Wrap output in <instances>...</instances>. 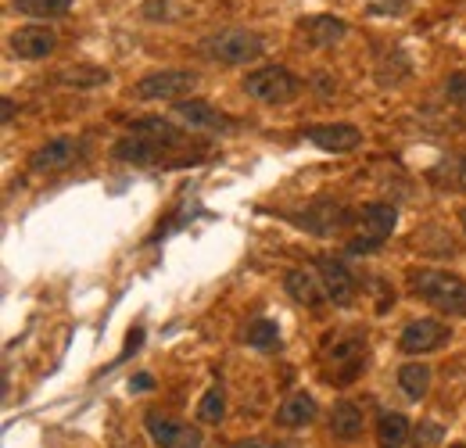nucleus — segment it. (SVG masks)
<instances>
[{"instance_id":"obj_20","label":"nucleus","mask_w":466,"mask_h":448,"mask_svg":"<svg viewBox=\"0 0 466 448\" xmlns=\"http://www.w3.org/2000/svg\"><path fill=\"white\" fill-rule=\"evenodd\" d=\"M409 438H412V431H409V420L402 412H380V420H377V445L402 448Z\"/></svg>"},{"instance_id":"obj_24","label":"nucleus","mask_w":466,"mask_h":448,"mask_svg":"<svg viewBox=\"0 0 466 448\" xmlns=\"http://www.w3.org/2000/svg\"><path fill=\"white\" fill-rule=\"evenodd\" d=\"M11 7L25 18H61L72 11V0H11Z\"/></svg>"},{"instance_id":"obj_33","label":"nucleus","mask_w":466,"mask_h":448,"mask_svg":"<svg viewBox=\"0 0 466 448\" xmlns=\"http://www.w3.org/2000/svg\"><path fill=\"white\" fill-rule=\"evenodd\" d=\"M0 105H4V108H0V115H4V126H7V122L15 118V101H11V97H4Z\"/></svg>"},{"instance_id":"obj_14","label":"nucleus","mask_w":466,"mask_h":448,"mask_svg":"<svg viewBox=\"0 0 466 448\" xmlns=\"http://www.w3.org/2000/svg\"><path fill=\"white\" fill-rule=\"evenodd\" d=\"M112 155H116L118 162H129V166H162V162H166V151H162L151 137H144V133H137V129L118 140Z\"/></svg>"},{"instance_id":"obj_28","label":"nucleus","mask_w":466,"mask_h":448,"mask_svg":"<svg viewBox=\"0 0 466 448\" xmlns=\"http://www.w3.org/2000/svg\"><path fill=\"white\" fill-rule=\"evenodd\" d=\"M445 94L452 105H466V68L463 72H452L449 83H445Z\"/></svg>"},{"instance_id":"obj_21","label":"nucleus","mask_w":466,"mask_h":448,"mask_svg":"<svg viewBox=\"0 0 466 448\" xmlns=\"http://www.w3.org/2000/svg\"><path fill=\"white\" fill-rule=\"evenodd\" d=\"M112 72L108 68H97V65H76V68H61L58 83L65 87H76V90H94V87H108Z\"/></svg>"},{"instance_id":"obj_29","label":"nucleus","mask_w":466,"mask_h":448,"mask_svg":"<svg viewBox=\"0 0 466 448\" xmlns=\"http://www.w3.org/2000/svg\"><path fill=\"white\" fill-rule=\"evenodd\" d=\"M227 448H288L280 445V442H266V438H248V442H233V445Z\"/></svg>"},{"instance_id":"obj_2","label":"nucleus","mask_w":466,"mask_h":448,"mask_svg":"<svg viewBox=\"0 0 466 448\" xmlns=\"http://www.w3.org/2000/svg\"><path fill=\"white\" fill-rule=\"evenodd\" d=\"M323 366H327V381L351 384L366 370V331H338L327 337Z\"/></svg>"},{"instance_id":"obj_8","label":"nucleus","mask_w":466,"mask_h":448,"mask_svg":"<svg viewBox=\"0 0 466 448\" xmlns=\"http://www.w3.org/2000/svg\"><path fill=\"white\" fill-rule=\"evenodd\" d=\"M312 270H316V277L323 280L327 301H334V305L349 309L351 301H355V290H359V283H355L349 266H345V262H338V259H316V262H312Z\"/></svg>"},{"instance_id":"obj_10","label":"nucleus","mask_w":466,"mask_h":448,"mask_svg":"<svg viewBox=\"0 0 466 448\" xmlns=\"http://www.w3.org/2000/svg\"><path fill=\"white\" fill-rule=\"evenodd\" d=\"M399 344H402V351H409V355L438 351V348L449 344V327H445L441 320H431V316L412 320V323H406V331H402V337H399Z\"/></svg>"},{"instance_id":"obj_17","label":"nucleus","mask_w":466,"mask_h":448,"mask_svg":"<svg viewBox=\"0 0 466 448\" xmlns=\"http://www.w3.org/2000/svg\"><path fill=\"white\" fill-rule=\"evenodd\" d=\"M301 33H305V40H309L312 47L327 51V47H334V44L345 40L349 25H345V18H338V15H312V18L301 22Z\"/></svg>"},{"instance_id":"obj_26","label":"nucleus","mask_w":466,"mask_h":448,"mask_svg":"<svg viewBox=\"0 0 466 448\" xmlns=\"http://www.w3.org/2000/svg\"><path fill=\"white\" fill-rule=\"evenodd\" d=\"M244 341H248L251 348H262V351L280 348V327H277L273 320H255V323L244 331Z\"/></svg>"},{"instance_id":"obj_35","label":"nucleus","mask_w":466,"mask_h":448,"mask_svg":"<svg viewBox=\"0 0 466 448\" xmlns=\"http://www.w3.org/2000/svg\"><path fill=\"white\" fill-rule=\"evenodd\" d=\"M452 448H466V445H452Z\"/></svg>"},{"instance_id":"obj_30","label":"nucleus","mask_w":466,"mask_h":448,"mask_svg":"<svg viewBox=\"0 0 466 448\" xmlns=\"http://www.w3.org/2000/svg\"><path fill=\"white\" fill-rule=\"evenodd\" d=\"M406 4H409V0H377V4H373V11H377V15H384V11L399 15V11L406 7Z\"/></svg>"},{"instance_id":"obj_18","label":"nucleus","mask_w":466,"mask_h":448,"mask_svg":"<svg viewBox=\"0 0 466 448\" xmlns=\"http://www.w3.org/2000/svg\"><path fill=\"white\" fill-rule=\"evenodd\" d=\"M362 427H366V416H362V409L349 402V398H341V402H334V409H330V434L338 438V442H355V438H362Z\"/></svg>"},{"instance_id":"obj_15","label":"nucleus","mask_w":466,"mask_h":448,"mask_svg":"<svg viewBox=\"0 0 466 448\" xmlns=\"http://www.w3.org/2000/svg\"><path fill=\"white\" fill-rule=\"evenodd\" d=\"M76 155H79V144H76L72 137H55V140H47L44 148L33 151L29 168H33V172H55V168L72 166Z\"/></svg>"},{"instance_id":"obj_5","label":"nucleus","mask_w":466,"mask_h":448,"mask_svg":"<svg viewBox=\"0 0 466 448\" xmlns=\"http://www.w3.org/2000/svg\"><path fill=\"white\" fill-rule=\"evenodd\" d=\"M359 226H362V233L349 240V255H373V251H380V248H384V240L395 233V226H399V212H395V205H388V201L362 205V212H359Z\"/></svg>"},{"instance_id":"obj_16","label":"nucleus","mask_w":466,"mask_h":448,"mask_svg":"<svg viewBox=\"0 0 466 448\" xmlns=\"http://www.w3.org/2000/svg\"><path fill=\"white\" fill-rule=\"evenodd\" d=\"M284 290L298 305H309V309H319L327 301V290H323V280L316 277V270H288L284 273Z\"/></svg>"},{"instance_id":"obj_32","label":"nucleus","mask_w":466,"mask_h":448,"mask_svg":"<svg viewBox=\"0 0 466 448\" xmlns=\"http://www.w3.org/2000/svg\"><path fill=\"white\" fill-rule=\"evenodd\" d=\"M456 187H460V190H466V155L456 162Z\"/></svg>"},{"instance_id":"obj_7","label":"nucleus","mask_w":466,"mask_h":448,"mask_svg":"<svg viewBox=\"0 0 466 448\" xmlns=\"http://www.w3.org/2000/svg\"><path fill=\"white\" fill-rule=\"evenodd\" d=\"M198 90V76L190 68H162V72H147L133 94L140 101H183Z\"/></svg>"},{"instance_id":"obj_1","label":"nucleus","mask_w":466,"mask_h":448,"mask_svg":"<svg viewBox=\"0 0 466 448\" xmlns=\"http://www.w3.org/2000/svg\"><path fill=\"white\" fill-rule=\"evenodd\" d=\"M409 290L434 305L438 312L449 316H466V280L445 270H412L409 273Z\"/></svg>"},{"instance_id":"obj_27","label":"nucleus","mask_w":466,"mask_h":448,"mask_svg":"<svg viewBox=\"0 0 466 448\" xmlns=\"http://www.w3.org/2000/svg\"><path fill=\"white\" fill-rule=\"evenodd\" d=\"M441 438H445L441 423H431V420H420V427L412 431V445H416V448H434V445H441Z\"/></svg>"},{"instance_id":"obj_31","label":"nucleus","mask_w":466,"mask_h":448,"mask_svg":"<svg viewBox=\"0 0 466 448\" xmlns=\"http://www.w3.org/2000/svg\"><path fill=\"white\" fill-rule=\"evenodd\" d=\"M129 388H133V392H147V388H155V377H151V373H137V377L129 381Z\"/></svg>"},{"instance_id":"obj_6","label":"nucleus","mask_w":466,"mask_h":448,"mask_svg":"<svg viewBox=\"0 0 466 448\" xmlns=\"http://www.w3.org/2000/svg\"><path fill=\"white\" fill-rule=\"evenodd\" d=\"M298 90H301V79L284 65H266V68L244 76V94L262 105H288L298 97Z\"/></svg>"},{"instance_id":"obj_22","label":"nucleus","mask_w":466,"mask_h":448,"mask_svg":"<svg viewBox=\"0 0 466 448\" xmlns=\"http://www.w3.org/2000/svg\"><path fill=\"white\" fill-rule=\"evenodd\" d=\"M399 388L406 392V398L420 402L423 394L431 392V366L427 362H406L399 370Z\"/></svg>"},{"instance_id":"obj_4","label":"nucleus","mask_w":466,"mask_h":448,"mask_svg":"<svg viewBox=\"0 0 466 448\" xmlns=\"http://www.w3.org/2000/svg\"><path fill=\"white\" fill-rule=\"evenodd\" d=\"M262 51H266V40L251 29H219L201 40V55L219 61V65H248V61L262 57Z\"/></svg>"},{"instance_id":"obj_19","label":"nucleus","mask_w":466,"mask_h":448,"mask_svg":"<svg viewBox=\"0 0 466 448\" xmlns=\"http://www.w3.org/2000/svg\"><path fill=\"white\" fill-rule=\"evenodd\" d=\"M316 412H319V405H316V398L305 392L291 394L280 409H277V423L280 427H288V431H294V427H309L312 420H316Z\"/></svg>"},{"instance_id":"obj_11","label":"nucleus","mask_w":466,"mask_h":448,"mask_svg":"<svg viewBox=\"0 0 466 448\" xmlns=\"http://www.w3.org/2000/svg\"><path fill=\"white\" fill-rule=\"evenodd\" d=\"M173 112H176V118H183L187 126L208 129V133H227V129L237 126L230 115L219 112L216 105H208V101H201V97H183V101H176Z\"/></svg>"},{"instance_id":"obj_13","label":"nucleus","mask_w":466,"mask_h":448,"mask_svg":"<svg viewBox=\"0 0 466 448\" xmlns=\"http://www.w3.org/2000/svg\"><path fill=\"white\" fill-rule=\"evenodd\" d=\"M7 47L22 61H40V57H47L58 47V36L51 29H44V25H22V29H15L7 36Z\"/></svg>"},{"instance_id":"obj_9","label":"nucleus","mask_w":466,"mask_h":448,"mask_svg":"<svg viewBox=\"0 0 466 448\" xmlns=\"http://www.w3.org/2000/svg\"><path fill=\"white\" fill-rule=\"evenodd\" d=\"M144 423H147V434H151V442L158 448H201L205 445L201 431L190 427V423H176V420L158 416V412H147Z\"/></svg>"},{"instance_id":"obj_25","label":"nucleus","mask_w":466,"mask_h":448,"mask_svg":"<svg viewBox=\"0 0 466 448\" xmlns=\"http://www.w3.org/2000/svg\"><path fill=\"white\" fill-rule=\"evenodd\" d=\"M223 416H227V392H223V384H212L198 402V420L201 423H219Z\"/></svg>"},{"instance_id":"obj_12","label":"nucleus","mask_w":466,"mask_h":448,"mask_svg":"<svg viewBox=\"0 0 466 448\" xmlns=\"http://www.w3.org/2000/svg\"><path fill=\"white\" fill-rule=\"evenodd\" d=\"M305 137H309L316 148L330 151V155H345V151H355V148L362 144V129H359V126H351V122L309 126V129H305Z\"/></svg>"},{"instance_id":"obj_34","label":"nucleus","mask_w":466,"mask_h":448,"mask_svg":"<svg viewBox=\"0 0 466 448\" xmlns=\"http://www.w3.org/2000/svg\"><path fill=\"white\" fill-rule=\"evenodd\" d=\"M460 219H463V229H466V209H463V216H460Z\"/></svg>"},{"instance_id":"obj_23","label":"nucleus","mask_w":466,"mask_h":448,"mask_svg":"<svg viewBox=\"0 0 466 448\" xmlns=\"http://www.w3.org/2000/svg\"><path fill=\"white\" fill-rule=\"evenodd\" d=\"M406 76H409V57L399 47H391V51L380 55V61H377V83L380 87H399Z\"/></svg>"},{"instance_id":"obj_3","label":"nucleus","mask_w":466,"mask_h":448,"mask_svg":"<svg viewBox=\"0 0 466 448\" xmlns=\"http://www.w3.org/2000/svg\"><path fill=\"white\" fill-rule=\"evenodd\" d=\"M291 223L305 233H312V237H338L351 223H359V216L338 198H316V201H309L305 209L294 212Z\"/></svg>"}]
</instances>
